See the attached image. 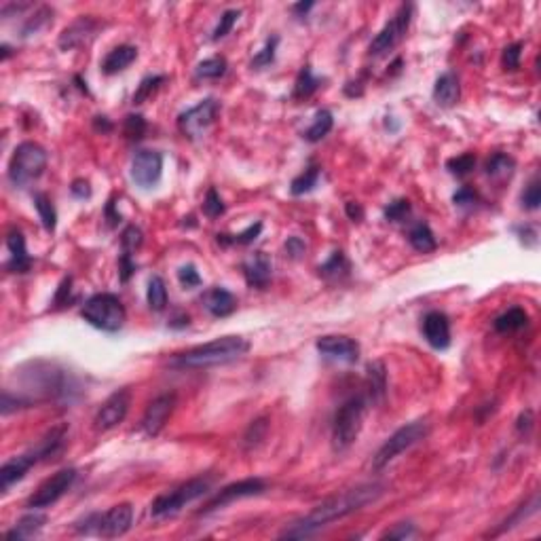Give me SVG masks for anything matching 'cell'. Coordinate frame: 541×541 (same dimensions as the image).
Listing matches in <instances>:
<instances>
[{
    "mask_svg": "<svg viewBox=\"0 0 541 541\" xmlns=\"http://www.w3.org/2000/svg\"><path fill=\"white\" fill-rule=\"evenodd\" d=\"M537 508H540V497H537V495H535V497H533V499H531V504H527V506H523V508H521V510H518V512H516V514H514V516H512V518H508V521H506V523H504V527H502V529H499V531H497V533H504V531H510V529H512V527H516V525H518V523H523V521H527V518H529V516H533V514H535V512H537Z\"/></svg>",
    "mask_w": 541,
    "mask_h": 541,
    "instance_id": "cell-48",
    "label": "cell"
},
{
    "mask_svg": "<svg viewBox=\"0 0 541 541\" xmlns=\"http://www.w3.org/2000/svg\"><path fill=\"white\" fill-rule=\"evenodd\" d=\"M345 212H347V216H349L353 222H362V218H364V207H362L360 203H355V201L345 203Z\"/></svg>",
    "mask_w": 541,
    "mask_h": 541,
    "instance_id": "cell-59",
    "label": "cell"
},
{
    "mask_svg": "<svg viewBox=\"0 0 541 541\" xmlns=\"http://www.w3.org/2000/svg\"><path fill=\"white\" fill-rule=\"evenodd\" d=\"M322 85V78H317L311 70V66H305L300 72H298V78L294 83V97L296 99H305V97H311Z\"/></svg>",
    "mask_w": 541,
    "mask_h": 541,
    "instance_id": "cell-32",
    "label": "cell"
},
{
    "mask_svg": "<svg viewBox=\"0 0 541 541\" xmlns=\"http://www.w3.org/2000/svg\"><path fill=\"white\" fill-rule=\"evenodd\" d=\"M6 248H8V252H11V258H8V262L4 265L6 271H11V273H25V271H30V267H32V256H30L28 250H25V237H23V233H21L19 229L13 226V229L6 233Z\"/></svg>",
    "mask_w": 541,
    "mask_h": 541,
    "instance_id": "cell-21",
    "label": "cell"
},
{
    "mask_svg": "<svg viewBox=\"0 0 541 541\" xmlns=\"http://www.w3.org/2000/svg\"><path fill=\"white\" fill-rule=\"evenodd\" d=\"M138 59V49L133 44H118L114 47L102 61L104 74H116L125 68H129Z\"/></svg>",
    "mask_w": 541,
    "mask_h": 541,
    "instance_id": "cell-24",
    "label": "cell"
},
{
    "mask_svg": "<svg viewBox=\"0 0 541 541\" xmlns=\"http://www.w3.org/2000/svg\"><path fill=\"white\" fill-rule=\"evenodd\" d=\"M220 114V102L214 97L201 99L197 106L188 108L178 116V127L188 140H199L207 133V129L216 123Z\"/></svg>",
    "mask_w": 541,
    "mask_h": 541,
    "instance_id": "cell-9",
    "label": "cell"
},
{
    "mask_svg": "<svg viewBox=\"0 0 541 541\" xmlns=\"http://www.w3.org/2000/svg\"><path fill=\"white\" fill-rule=\"evenodd\" d=\"M317 271H320V275H322L324 279H328V281H341V279H345V277L349 275L351 265H349L345 252L336 250V252L330 254V258H328L324 265H320Z\"/></svg>",
    "mask_w": 541,
    "mask_h": 541,
    "instance_id": "cell-26",
    "label": "cell"
},
{
    "mask_svg": "<svg viewBox=\"0 0 541 541\" xmlns=\"http://www.w3.org/2000/svg\"><path fill=\"white\" fill-rule=\"evenodd\" d=\"M76 480V470L74 468H63L59 470L57 474H53L51 478H47L28 499L25 508L30 510H44V508H51L53 504H57L66 491L74 485Z\"/></svg>",
    "mask_w": 541,
    "mask_h": 541,
    "instance_id": "cell-11",
    "label": "cell"
},
{
    "mask_svg": "<svg viewBox=\"0 0 541 541\" xmlns=\"http://www.w3.org/2000/svg\"><path fill=\"white\" fill-rule=\"evenodd\" d=\"M423 336L425 341L438 349V351H444L451 347V322L449 317L442 313V311H430L425 317H423Z\"/></svg>",
    "mask_w": 541,
    "mask_h": 541,
    "instance_id": "cell-18",
    "label": "cell"
},
{
    "mask_svg": "<svg viewBox=\"0 0 541 541\" xmlns=\"http://www.w3.org/2000/svg\"><path fill=\"white\" fill-rule=\"evenodd\" d=\"M461 97V83L455 72H444L438 76L434 85V99L442 108H451L459 102Z\"/></svg>",
    "mask_w": 541,
    "mask_h": 541,
    "instance_id": "cell-23",
    "label": "cell"
},
{
    "mask_svg": "<svg viewBox=\"0 0 541 541\" xmlns=\"http://www.w3.org/2000/svg\"><path fill=\"white\" fill-rule=\"evenodd\" d=\"M523 49L525 44L523 42H512L504 49L502 53V66L510 72H516L521 68V57H523Z\"/></svg>",
    "mask_w": 541,
    "mask_h": 541,
    "instance_id": "cell-45",
    "label": "cell"
},
{
    "mask_svg": "<svg viewBox=\"0 0 541 541\" xmlns=\"http://www.w3.org/2000/svg\"><path fill=\"white\" fill-rule=\"evenodd\" d=\"M146 300H148V307L157 313L167 307V288H165V281L159 275L150 277L148 290H146Z\"/></svg>",
    "mask_w": 541,
    "mask_h": 541,
    "instance_id": "cell-36",
    "label": "cell"
},
{
    "mask_svg": "<svg viewBox=\"0 0 541 541\" xmlns=\"http://www.w3.org/2000/svg\"><path fill=\"white\" fill-rule=\"evenodd\" d=\"M427 434H430L427 421H413V423L402 425V427H400L398 432H394V434L385 440V444L377 451V455H375V459H372V468H375V470H381V468L389 466V463H391L396 457H400L404 451H408V449H413L417 442L425 440Z\"/></svg>",
    "mask_w": 541,
    "mask_h": 541,
    "instance_id": "cell-8",
    "label": "cell"
},
{
    "mask_svg": "<svg viewBox=\"0 0 541 541\" xmlns=\"http://www.w3.org/2000/svg\"><path fill=\"white\" fill-rule=\"evenodd\" d=\"M527 324H529L527 311L521 309V307H512V309H508L506 313H502L499 317H495L493 328H495L497 332H502V334H510V332L523 330Z\"/></svg>",
    "mask_w": 541,
    "mask_h": 541,
    "instance_id": "cell-27",
    "label": "cell"
},
{
    "mask_svg": "<svg viewBox=\"0 0 541 541\" xmlns=\"http://www.w3.org/2000/svg\"><path fill=\"white\" fill-rule=\"evenodd\" d=\"M478 201V193L472 188V186H461L455 195H453V203L459 205V207H468V205H474Z\"/></svg>",
    "mask_w": 541,
    "mask_h": 541,
    "instance_id": "cell-54",
    "label": "cell"
},
{
    "mask_svg": "<svg viewBox=\"0 0 541 541\" xmlns=\"http://www.w3.org/2000/svg\"><path fill=\"white\" fill-rule=\"evenodd\" d=\"M44 523H47V516H42V514H28V516H23L11 531H6L4 533V537L6 540H30V537H34V535H38L40 533V529L44 527Z\"/></svg>",
    "mask_w": 541,
    "mask_h": 541,
    "instance_id": "cell-25",
    "label": "cell"
},
{
    "mask_svg": "<svg viewBox=\"0 0 541 541\" xmlns=\"http://www.w3.org/2000/svg\"><path fill=\"white\" fill-rule=\"evenodd\" d=\"M320 182V167L317 165H309L300 176H296L290 184V193L294 197H300V195H307L311 193Z\"/></svg>",
    "mask_w": 541,
    "mask_h": 541,
    "instance_id": "cell-35",
    "label": "cell"
},
{
    "mask_svg": "<svg viewBox=\"0 0 541 541\" xmlns=\"http://www.w3.org/2000/svg\"><path fill=\"white\" fill-rule=\"evenodd\" d=\"M313 6H315L313 2H296V4H292V13H296V15L303 17V15H307Z\"/></svg>",
    "mask_w": 541,
    "mask_h": 541,
    "instance_id": "cell-63",
    "label": "cell"
},
{
    "mask_svg": "<svg viewBox=\"0 0 541 541\" xmlns=\"http://www.w3.org/2000/svg\"><path fill=\"white\" fill-rule=\"evenodd\" d=\"M38 455L30 449L28 453L15 457V459H8L2 468H0V489L2 493H6L13 485H17L19 480L25 478V474L38 463Z\"/></svg>",
    "mask_w": 541,
    "mask_h": 541,
    "instance_id": "cell-19",
    "label": "cell"
},
{
    "mask_svg": "<svg viewBox=\"0 0 541 541\" xmlns=\"http://www.w3.org/2000/svg\"><path fill=\"white\" fill-rule=\"evenodd\" d=\"M260 233H262V222H254V224H250L245 231H241V233H237V235H226V233H222V235H216V239H218L220 245H248V243H252Z\"/></svg>",
    "mask_w": 541,
    "mask_h": 541,
    "instance_id": "cell-37",
    "label": "cell"
},
{
    "mask_svg": "<svg viewBox=\"0 0 541 541\" xmlns=\"http://www.w3.org/2000/svg\"><path fill=\"white\" fill-rule=\"evenodd\" d=\"M144 243V235L135 224H129L123 233H121V245L125 254H135Z\"/></svg>",
    "mask_w": 541,
    "mask_h": 541,
    "instance_id": "cell-44",
    "label": "cell"
},
{
    "mask_svg": "<svg viewBox=\"0 0 541 541\" xmlns=\"http://www.w3.org/2000/svg\"><path fill=\"white\" fill-rule=\"evenodd\" d=\"M93 127H95L97 131H102V133L112 131V123H110L106 116H95V118H93Z\"/></svg>",
    "mask_w": 541,
    "mask_h": 541,
    "instance_id": "cell-61",
    "label": "cell"
},
{
    "mask_svg": "<svg viewBox=\"0 0 541 541\" xmlns=\"http://www.w3.org/2000/svg\"><path fill=\"white\" fill-rule=\"evenodd\" d=\"M0 51H2V61L11 57V47H8V44H2V47H0Z\"/></svg>",
    "mask_w": 541,
    "mask_h": 541,
    "instance_id": "cell-64",
    "label": "cell"
},
{
    "mask_svg": "<svg viewBox=\"0 0 541 541\" xmlns=\"http://www.w3.org/2000/svg\"><path fill=\"white\" fill-rule=\"evenodd\" d=\"M70 193L76 197V199H89L91 197V186L87 180H74L72 186H70Z\"/></svg>",
    "mask_w": 541,
    "mask_h": 541,
    "instance_id": "cell-57",
    "label": "cell"
},
{
    "mask_svg": "<svg viewBox=\"0 0 541 541\" xmlns=\"http://www.w3.org/2000/svg\"><path fill=\"white\" fill-rule=\"evenodd\" d=\"M408 241H411V245H413L417 252H421V254H430V252H434L436 245H438L434 231H432L425 222H419V224H415V226L411 229Z\"/></svg>",
    "mask_w": 541,
    "mask_h": 541,
    "instance_id": "cell-29",
    "label": "cell"
},
{
    "mask_svg": "<svg viewBox=\"0 0 541 541\" xmlns=\"http://www.w3.org/2000/svg\"><path fill=\"white\" fill-rule=\"evenodd\" d=\"M224 209H226V205H224L222 197L218 195V190L209 188L205 195V201H203V214L207 218H220L224 214Z\"/></svg>",
    "mask_w": 541,
    "mask_h": 541,
    "instance_id": "cell-47",
    "label": "cell"
},
{
    "mask_svg": "<svg viewBox=\"0 0 541 541\" xmlns=\"http://www.w3.org/2000/svg\"><path fill=\"white\" fill-rule=\"evenodd\" d=\"M514 167H516V161L510 154L495 152L487 161V176H491L495 180H504V178H510L514 174Z\"/></svg>",
    "mask_w": 541,
    "mask_h": 541,
    "instance_id": "cell-30",
    "label": "cell"
},
{
    "mask_svg": "<svg viewBox=\"0 0 541 541\" xmlns=\"http://www.w3.org/2000/svg\"><path fill=\"white\" fill-rule=\"evenodd\" d=\"M267 491V485L265 480L260 478H245V480H239V482H233L224 489H220L209 502L207 506L201 510V514H212V512H218L239 499H248V497H256V495H262Z\"/></svg>",
    "mask_w": 541,
    "mask_h": 541,
    "instance_id": "cell-12",
    "label": "cell"
},
{
    "mask_svg": "<svg viewBox=\"0 0 541 541\" xmlns=\"http://www.w3.org/2000/svg\"><path fill=\"white\" fill-rule=\"evenodd\" d=\"M243 277L248 286L252 288H267L271 277H273V262L267 252H254L245 262H243Z\"/></svg>",
    "mask_w": 541,
    "mask_h": 541,
    "instance_id": "cell-20",
    "label": "cell"
},
{
    "mask_svg": "<svg viewBox=\"0 0 541 541\" xmlns=\"http://www.w3.org/2000/svg\"><path fill=\"white\" fill-rule=\"evenodd\" d=\"M317 351L330 360L345 362V364H355L360 360V345L358 341L349 336H322L315 343Z\"/></svg>",
    "mask_w": 541,
    "mask_h": 541,
    "instance_id": "cell-17",
    "label": "cell"
},
{
    "mask_svg": "<svg viewBox=\"0 0 541 541\" xmlns=\"http://www.w3.org/2000/svg\"><path fill=\"white\" fill-rule=\"evenodd\" d=\"M146 129H148V123L142 114H127L125 121H123V133L129 142L142 140Z\"/></svg>",
    "mask_w": 541,
    "mask_h": 541,
    "instance_id": "cell-39",
    "label": "cell"
},
{
    "mask_svg": "<svg viewBox=\"0 0 541 541\" xmlns=\"http://www.w3.org/2000/svg\"><path fill=\"white\" fill-rule=\"evenodd\" d=\"M521 201H523V207H525V209H529V212H535V209H540L541 184H540V180H537V178H533V180L527 184V188H525V193H523Z\"/></svg>",
    "mask_w": 541,
    "mask_h": 541,
    "instance_id": "cell-49",
    "label": "cell"
},
{
    "mask_svg": "<svg viewBox=\"0 0 541 541\" xmlns=\"http://www.w3.org/2000/svg\"><path fill=\"white\" fill-rule=\"evenodd\" d=\"M99 28H104V23L97 21L93 15H80L68 28H63V32L59 34L57 44H59L61 51H72L76 47H83V44L91 42L95 38V34L99 32Z\"/></svg>",
    "mask_w": 541,
    "mask_h": 541,
    "instance_id": "cell-15",
    "label": "cell"
},
{
    "mask_svg": "<svg viewBox=\"0 0 541 541\" xmlns=\"http://www.w3.org/2000/svg\"><path fill=\"white\" fill-rule=\"evenodd\" d=\"M34 207L38 212V218H40L44 231L53 233L55 226H57V212H55V205L51 203V199L44 193H36L34 195Z\"/></svg>",
    "mask_w": 541,
    "mask_h": 541,
    "instance_id": "cell-33",
    "label": "cell"
},
{
    "mask_svg": "<svg viewBox=\"0 0 541 541\" xmlns=\"http://www.w3.org/2000/svg\"><path fill=\"white\" fill-rule=\"evenodd\" d=\"M178 281L182 284V288H197V286H201V275H199V271L195 269V265H184V267H180L178 269Z\"/></svg>",
    "mask_w": 541,
    "mask_h": 541,
    "instance_id": "cell-51",
    "label": "cell"
},
{
    "mask_svg": "<svg viewBox=\"0 0 541 541\" xmlns=\"http://www.w3.org/2000/svg\"><path fill=\"white\" fill-rule=\"evenodd\" d=\"M80 315L89 326H93L102 332H118L127 320L121 298L110 292H99V294H93L91 298H87L80 309Z\"/></svg>",
    "mask_w": 541,
    "mask_h": 541,
    "instance_id": "cell-3",
    "label": "cell"
},
{
    "mask_svg": "<svg viewBox=\"0 0 541 541\" xmlns=\"http://www.w3.org/2000/svg\"><path fill=\"white\" fill-rule=\"evenodd\" d=\"M129 404H131L129 389H118V391L110 394L106 398V402L99 406V411L93 419V427L97 432H108V430L116 427L118 423L125 421V417L129 413Z\"/></svg>",
    "mask_w": 541,
    "mask_h": 541,
    "instance_id": "cell-14",
    "label": "cell"
},
{
    "mask_svg": "<svg viewBox=\"0 0 541 541\" xmlns=\"http://www.w3.org/2000/svg\"><path fill=\"white\" fill-rule=\"evenodd\" d=\"M163 176V154L159 150H138L131 161V180L140 188H152Z\"/></svg>",
    "mask_w": 541,
    "mask_h": 541,
    "instance_id": "cell-13",
    "label": "cell"
},
{
    "mask_svg": "<svg viewBox=\"0 0 541 541\" xmlns=\"http://www.w3.org/2000/svg\"><path fill=\"white\" fill-rule=\"evenodd\" d=\"M135 269H138V265H135V260H133V254H121V260H118V277H121V281L123 284H127L129 279H131V275L135 273Z\"/></svg>",
    "mask_w": 541,
    "mask_h": 541,
    "instance_id": "cell-53",
    "label": "cell"
},
{
    "mask_svg": "<svg viewBox=\"0 0 541 541\" xmlns=\"http://www.w3.org/2000/svg\"><path fill=\"white\" fill-rule=\"evenodd\" d=\"M224 72H226V59L218 57V55L199 61L195 68L197 78H220V76H224Z\"/></svg>",
    "mask_w": 541,
    "mask_h": 541,
    "instance_id": "cell-38",
    "label": "cell"
},
{
    "mask_svg": "<svg viewBox=\"0 0 541 541\" xmlns=\"http://www.w3.org/2000/svg\"><path fill=\"white\" fill-rule=\"evenodd\" d=\"M366 415V400L362 396H353L343 402L332 421V444L334 451H347L360 436L362 423Z\"/></svg>",
    "mask_w": 541,
    "mask_h": 541,
    "instance_id": "cell-7",
    "label": "cell"
},
{
    "mask_svg": "<svg viewBox=\"0 0 541 541\" xmlns=\"http://www.w3.org/2000/svg\"><path fill=\"white\" fill-rule=\"evenodd\" d=\"M190 324V317L186 315V313H180V315H176L174 320H169V328H174V330H182V328H186Z\"/></svg>",
    "mask_w": 541,
    "mask_h": 541,
    "instance_id": "cell-60",
    "label": "cell"
},
{
    "mask_svg": "<svg viewBox=\"0 0 541 541\" xmlns=\"http://www.w3.org/2000/svg\"><path fill=\"white\" fill-rule=\"evenodd\" d=\"M415 533H417V531H415V525H411V523H400V525H396V529L383 533V540H408V537H413Z\"/></svg>",
    "mask_w": 541,
    "mask_h": 541,
    "instance_id": "cell-55",
    "label": "cell"
},
{
    "mask_svg": "<svg viewBox=\"0 0 541 541\" xmlns=\"http://www.w3.org/2000/svg\"><path fill=\"white\" fill-rule=\"evenodd\" d=\"M176 402H178L176 394H161L148 404V408L142 417V432L148 438H154L163 432L165 423L169 421V417L176 408Z\"/></svg>",
    "mask_w": 541,
    "mask_h": 541,
    "instance_id": "cell-16",
    "label": "cell"
},
{
    "mask_svg": "<svg viewBox=\"0 0 541 541\" xmlns=\"http://www.w3.org/2000/svg\"><path fill=\"white\" fill-rule=\"evenodd\" d=\"M474 167H476V157L472 152H463V154L453 157V159L446 161V169L453 176H468Z\"/></svg>",
    "mask_w": 541,
    "mask_h": 541,
    "instance_id": "cell-43",
    "label": "cell"
},
{
    "mask_svg": "<svg viewBox=\"0 0 541 541\" xmlns=\"http://www.w3.org/2000/svg\"><path fill=\"white\" fill-rule=\"evenodd\" d=\"M248 351H250V343L243 336H222V339L197 345L188 351L176 353L169 360V366L178 368V370L222 366V364H231L235 360H241Z\"/></svg>",
    "mask_w": 541,
    "mask_h": 541,
    "instance_id": "cell-2",
    "label": "cell"
},
{
    "mask_svg": "<svg viewBox=\"0 0 541 541\" xmlns=\"http://www.w3.org/2000/svg\"><path fill=\"white\" fill-rule=\"evenodd\" d=\"M531 430H533V411H525V413L518 417V421H516V432L527 436Z\"/></svg>",
    "mask_w": 541,
    "mask_h": 541,
    "instance_id": "cell-58",
    "label": "cell"
},
{
    "mask_svg": "<svg viewBox=\"0 0 541 541\" xmlns=\"http://www.w3.org/2000/svg\"><path fill=\"white\" fill-rule=\"evenodd\" d=\"M165 83V76L161 74H150L146 78H142V83L138 85L135 93H133V104H144L148 97H152V93Z\"/></svg>",
    "mask_w": 541,
    "mask_h": 541,
    "instance_id": "cell-40",
    "label": "cell"
},
{
    "mask_svg": "<svg viewBox=\"0 0 541 541\" xmlns=\"http://www.w3.org/2000/svg\"><path fill=\"white\" fill-rule=\"evenodd\" d=\"M51 19H53V11L49 8V6H40L28 21H25V25H23V36H32V34H38L44 25H49L51 23Z\"/></svg>",
    "mask_w": 541,
    "mask_h": 541,
    "instance_id": "cell-41",
    "label": "cell"
},
{
    "mask_svg": "<svg viewBox=\"0 0 541 541\" xmlns=\"http://www.w3.org/2000/svg\"><path fill=\"white\" fill-rule=\"evenodd\" d=\"M284 250L290 260H300L307 254V243L300 237H288V241L284 243Z\"/></svg>",
    "mask_w": 541,
    "mask_h": 541,
    "instance_id": "cell-52",
    "label": "cell"
},
{
    "mask_svg": "<svg viewBox=\"0 0 541 541\" xmlns=\"http://www.w3.org/2000/svg\"><path fill=\"white\" fill-rule=\"evenodd\" d=\"M47 167V150L36 142H21L11 157L8 163V180L17 188L30 186Z\"/></svg>",
    "mask_w": 541,
    "mask_h": 541,
    "instance_id": "cell-6",
    "label": "cell"
},
{
    "mask_svg": "<svg viewBox=\"0 0 541 541\" xmlns=\"http://www.w3.org/2000/svg\"><path fill=\"white\" fill-rule=\"evenodd\" d=\"M201 305H203V309H205L209 315H214V317H226V315H231V313L237 309V298H235L229 290L216 286V288H209V290L203 292Z\"/></svg>",
    "mask_w": 541,
    "mask_h": 541,
    "instance_id": "cell-22",
    "label": "cell"
},
{
    "mask_svg": "<svg viewBox=\"0 0 541 541\" xmlns=\"http://www.w3.org/2000/svg\"><path fill=\"white\" fill-rule=\"evenodd\" d=\"M267 434H269V419H267V417L254 419V421L248 425L245 434H243V449H245V451L258 449V446L265 442Z\"/></svg>",
    "mask_w": 541,
    "mask_h": 541,
    "instance_id": "cell-34",
    "label": "cell"
},
{
    "mask_svg": "<svg viewBox=\"0 0 541 541\" xmlns=\"http://www.w3.org/2000/svg\"><path fill=\"white\" fill-rule=\"evenodd\" d=\"M411 212H413L411 201L408 199H398V201H394L385 207V218L389 222H404L411 216Z\"/></svg>",
    "mask_w": 541,
    "mask_h": 541,
    "instance_id": "cell-50",
    "label": "cell"
},
{
    "mask_svg": "<svg viewBox=\"0 0 541 541\" xmlns=\"http://www.w3.org/2000/svg\"><path fill=\"white\" fill-rule=\"evenodd\" d=\"M106 220L110 222V226H114V224L121 220V216H118V214H114V201H112V199H110V201H108V205H106Z\"/></svg>",
    "mask_w": 541,
    "mask_h": 541,
    "instance_id": "cell-62",
    "label": "cell"
},
{
    "mask_svg": "<svg viewBox=\"0 0 541 541\" xmlns=\"http://www.w3.org/2000/svg\"><path fill=\"white\" fill-rule=\"evenodd\" d=\"M277 44H279V36H271L267 38L265 47L252 57V68L260 70V68H267L275 61V51H277Z\"/></svg>",
    "mask_w": 541,
    "mask_h": 541,
    "instance_id": "cell-42",
    "label": "cell"
},
{
    "mask_svg": "<svg viewBox=\"0 0 541 541\" xmlns=\"http://www.w3.org/2000/svg\"><path fill=\"white\" fill-rule=\"evenodd\" d=\"M212 485H214L212 476H199V478H193V480L180 485L178 489H174L169 493L159 495L150 504V516L152 518H167V516L178 514L188 504H193V502L201 499L203 495H207Z\"/></svg>",
    "mask_w": 541,
    "mask_h": 541,
    "instance_id": "cell-4",
    "label": "cell"
},
{
    "mask_svg": "<svg viewBox=\"0 0 541 541\" xmlns=\"http://www.w3.org/2000/svg\"><path fill=\"white\" fill-rule=\"evenodd\" d=\"M385 485L381 482H370V485H360L355 489H347L339 495L328 497L320 506H315L305 518L296 521L292 527L281 531V540H305L315 535L320 529L328 527L334 521H341L349 514H355L364 510L366 506L379 502L385 495Z\"/></svg>",
    "mask_w": 541,
    "mask_h": 541,
    "instance_id": "cell-1",
    "label": "cell"
},
{
    "mask_svg": "<svg viewBox=\"0 0 541 541\" xmlns=\"http://www.w3.org/2000/svg\"><path fill=\"white\" fill-rule=\"evenodd\" d=\"M237 19H239V11H237V8H229V11H224V13L220 15L218 25H216V28H214V32H212V40H220V38H224V36L233 30V25L237 23Z\"/></svg>",
    "mask_w": 541,
    "mask_h": 541,
    "instance_id": "cell-46",
    "label": "cell"
},
{
    "mask_svg": "<svg viewBox=\"0 0 541 541\" xmlns=\"http://www.w3.org/2000/svg\"><path fill=\"white\" fill-rule=\"evenodd\" d=\"M72 286V279L70 277H66L61 284H59V288H57V294H55V300H53V305L55 307H66L68 303H70V288ZM70 307V305H68Z\"/></svg>",
    "mask_w": 541,
    "mask_h": 541,
    "instance_id": "cell-56",
    "label": "cell"
},
{
    "mask_svg": "<svg viewBox=\"0 0 541 541\" xmlns=\"http://www.w3.org/2000/svg\"><path fill=\"white\" fill-rule=\"evenodd\" d=\"M411 21H413V4H402L396 11V15L383 25V30L372 38V42L368 47V53L379 57V55H385L387 51H391L406 36V32L411 28Z\"/></svg>",
    "mask_w": 541,
    "mask_h": 541,
    "instance_id": "cell-10",
    "label": "cell"
},
{
    "mask_svg": "<svg viewBox=\"0 0 541 541\" xmlns=\"http://www.w3.org/2000/svg\"><path fill=\"white\" fill-rule=\"evenodd\" d=\"M133 523L131 504H118L104 514H89L80 523H76V531L80 535H99L106 540H114L125 535Z\"/></svg>",
    "mask_w": 541,
    "mask_h": 541,
    "instance_id": "cell-5",
    "label": "cell"
},
{
    "mask_svg": "<svg viewBox=\"0 0 541 541\" xmlns=\"http://www.w3.org/2000/svg\"><path fill=\"white\" fill-rule=\"evenodd\" d=\"M368 391L372 402H383L387 391V372L383 362H370L368 364Z\"/></svg>",
    "mask_w": 541,
    "mask_h": 541,
    "instance_id": "cell-28",
    "label": "cell"
},
{
    "mask_svg": "<svg viewBox=\"0 0 541 541\" xmlns=\"http://www.w3.org/2000/svg\"><path fill=\"white\" fill-rule=\"evenodd\" d=\"M332 125H334V116H332V112H330V110H326V108H324V110H320V112L315 114L313 125L305 131V140H307V142H311V144H315V142L324 140V138L330 133Z\"/></svg>",
    "mask_w": 541,
    "mask_h": 541,
    "instance_id": "cell-31",
    "label": "cell"
}]
</instances>
